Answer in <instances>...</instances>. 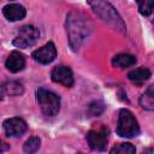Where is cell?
I'll return each instance as SVG.
<instances>
[{"instance_id": "cell-21", "label": "cell", "mask_w": 154, "mask_h": 154, "mask_svg": "<svg viewBox=\"0 0 154 154\" xmlns=\"http://www.w3.org/2000/svg\"><path fill=\"white\" fill-rule=\"evenodd\" d=\"M4 95H5V91H4V89H2V87H0V100H2V97H4Z\"/></svg>"}, {"instance_id": "cell-13", "label": "cell", "mask_w": 154, "mask_h": 154, "mask_svg": "<svg viewBox=\"0 0 154 154\" xmlns=\"http://www.w3.org/2000/svg\"><path fill=\"white\" fill-rule=\"evenodd\" d=\"M112 64L113 66L116 67H119V69H126V67H130L132 65L136 64V58L131 54H126V53H120V54H117L113 59H112Z\"/></svg>"}, {"instance_id": "cell-18", "label": "cell", "mask_w": 154, "mask_h": 154, "mask_svg": "<svg viewBox=\"0 0 154 154\" xmlns=\"http://www.w3.org/2000/svg\"><path fill=\"white\" fill-rule=\"evenodd\" d=\"M138 5V11L142 16H149L153 12V2L154 0H136Z\"/></svg>"}, {"instance_id": "cell-15", "label": "cell", "mask_w": 154, "mask_h": 154, "mask_svg": "<svg viewBox=\"0 0 154 154\" xmlns=\"http://www.w3.org/2000/svg\"><path fill=\"white\" fill-rule=\"evenodd\" d=\"M5 94H8V95H20L23 93V87L20 83L18 82H14V81H11V82H7L5 83L4 85H1Z\"/></svg>"}, {"instance_id": "cell-9", "label": "cell", "mask_w": 154, "mask_h": 154, "mask_svg": "<svg viewBox=\"0 0 154 154\" xmlns=\"http://www.w3.org/2000/svg\"><path fill=\"white\" fill-rule=\"evenodd\" d=\"M57 57V49L53 42H48L45 46H42L41 48L36 49L35 52H32V58L43 65L51 64Z\"/></svg>"}, {"instance_id": "cell-1", "label": "cell", "mask_w": 154, "mask_h": 154, "mask_svg": "<svg viewBox=\"0 0 154 154\" xmlns=\"http://www.w3.org/2000/svg\"><path fill=\"white\" fill-rule=\"evenodd\" d=\"M90 26L89 20L79 12H71L66 19V32L69 36L70 47L73 52H77L89 35Z\"/></svg>"}, {"instance_id": "cell-3", "label": "cell", "mask_w": 154, "mask_h": 154, "mask_svg": "<svg viewBox=\"0 0 154 154\" xmlns=\"http://www.w3.org/2000/svg\"><path fill=\"white\" fill-rule=\"evenodd\" d=\"M117 134L120 137H125V138H131L140 134L138 122L136 120L135 116L126 108H122L119 111Z\"/></svg>"}, {"instance_id": "cell-5", "label": "cell", "mask_w": 154, "mask_h": 154, "mask_svg": "<svg viewBox=\"0 0 154 154\" xmlns=\"http://www.w3.org/2000/svg\"><path fill=\"white\" fill-rule=\"evenodd\" d=\"M40 37V31L34 25H24L19 29L17 36L13 40V45L18 48L32 47Z\"/></svg>"}, {"instance_id": "cell-17", "label": "cell", "mask_w": 154, "mask_h": 154, "mask_svg": "<svg viewBox=\"0 0 154 154\" xmlns=\"http://www.w3.org/2000/svg\"><path fill=\"white\" fill-rule=\"evenodd\" d=\"M136 148L131 143H119L111 149V154H134Z\"/></svg>"}, {"instance_id": "cell-2", "label": "cell", "mask_w": 154, "mask_h": 154, "mask_svg": "<svg viewBox=\"0 0 154 154\" xmlns=\"http://www.w3.org/2000/svg\"><path fill=\"white\" fill-rule=\"evenodd\" d=\"M88 4L91 6L94 12L105 23H107L112 29H114L119 32L126 31V26L122 19V17L119 16V13L116 11V8L108 1H106V0H88Z\"/></svg>"}, {"instance_id": "cell-4", "label": "cell", "mask_w": 154, "mask_h": 154, "mask_svg": "<svg viewBox=\"0 0 154 154\" xmlns=\"http://www.w3.org/2000/svg\"><path fill=\"white\" fill-rule=\"evenodd\" d=\"M38 105L45 116L54 117L58 114L60 109V97L55 93L47 90L45 88H40L36 93Z\"/></svg>"}, {"instance_id": "cell-8", "label": "cell", "mask_w": 154, "mask_h": 154, "mask_svg": "<svg viewBox=\"0 0 154 154\" xmlns=\"http://www.w3.org/2000/svg\"><path fill=\"white\" fill-rule=\"evenodd\" d=\"M4 130L10 137H19L28 130V125L22 118L14 117L8 118L4 122Z\"/></svg>"}, {"instance_id": "cell-20", "label": "cell", "mask_w": 154, "mask_h": 154, "mask_svg": "<svg viewBox=\"0 0 154 154\" xmlns=\"http://www.w3.org/2000/svg\"><path fill=\"white\" fill-rule=\"evenodd\" d=\"M10 148V146L6 143V142H4L2 140H0V153L1 152H5V150H7Z\"/></svg>"}, {"instance_id": "cell-19", "label": "cell", "mask_w": 154, "mask_h": 154, "mask_svg": "<svg viewBox=\"0 0 154 154\" xmlns=\"http://www.w3.org/2000/svg\"><path fill=\"white\" fill-rule=\"evenodd\" d=\"M103 109H105V105L101 102V101H93L90 105H89V107H88V111H89V113L91 114V116H100L102 112H103Z\"/></svg>"}, {"instance_id": "cell-16", "label": "cell", "mask_w": 154, "mask_h": 154, "mask_svg": "<svg viewBox=\"0 0 154 154\" xmlns=\"http://www.w3.org/2000/svg\"><path fill=\"white\" fill-rule=\"evenodd\" d=\"M40 144H41V140L36 136H32L25 141V143L23 144V150L25 153H29V154L35 153L40 148Z\"/></svg>"}, {"instance_id": "cell-11", "label": "cell", "mask_w": 154, "mask_h": 154, "mask_svg": "<svg viewBox=\"0 0 154 154\" xmlns=\"http://www.w3.org/2000/svg\"><path fill=\"white\" fill-rule=\"evenodd\" d=\"M2 13L6 17V19H8L10 22H16L23 19L26 14V11L19 4H8L4 7Z\"/></svg>"}, {"instance_id": "cell-10", "label": "cell", "mask_w": 154, "mask_h": 154, "mask_svg": "<svg viewBox=\"0 0 154 154\" xmlns=\"http://www.w3.org/2000/svg\"><path fill=\"white\" fill-rule=\"evenodd\" d=\"M25 66V58L22 53L17 52V51H13L10 53L8 58L6 59V69L10 71V72H19L24 69Z\"/></svg>"}, {"instance_id": "cell-14", "label": "cell", "mask_w": 154, "mask_h": 154, "mask_svg": "<svg viewBox=\"0 0 154 154\" xmlns=\"http://www.w3.org/2000/svg\"><path fill=\"white\" fill-rule=\"evenodd\" d=\"M140 105L146 111H153L154 109V91H153V85L148 87L147 90L141 95V97H140Z\"/></svg>"}, {"instance_id": "cell-12", "label": "cell", "mask_w": 154, "mask_h": 154, "mask_svg": "<svg viewBox=\"0 0 154 154\" xmlns=\"http://www.w3.org/2000/svg\"><path fill=\"white\" fill-rule=\"evenodd\" d=\"M152 76V72L147 67H138L128 73V78L136 85H142L144 82H147Z\"/></svg>"}, {"instance_id": "cell-7", "label": "cell", "mask_w": 154, "mask_h": 154, "mask_svg": "<svg viewBox=\"0 0 154 154\" xmlns=\"http://www.w3.org/2000/svg\"><path fill=\"white\" fill-rule=\"evenodd\" d=\"M52 81L55 83H59L64 87H72L73 85V75L72 71L69 66H64V65H58L52 70L51 73Z\"/></svg>"}, {"instance_id": "cell-6", "label": "cell", "mask_w": 154, "mask_h": 154, "mask_svg": "<svg viewBox=\"0 0 154 154\" xmlns=\"http://www.w3.org/2000/svg\"><path fill=\"white\" fill-rule=\"evenodd\" d=\"M88 144L91 149L102 152L107 147V131L105 128L99 130H90L87 135Z\"/></svg>"}]
</instances>
